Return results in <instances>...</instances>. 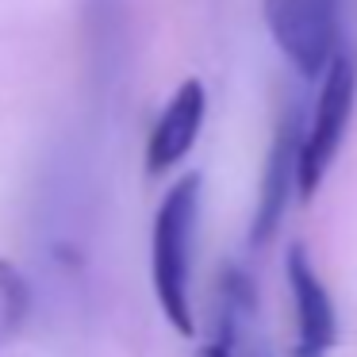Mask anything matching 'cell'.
Here are the masks:
<instances>
[{
	"label": "cell",
	"instance_id": "cell-6",
	"mask_svg": "<svg viewBox=\"0 0 357 357\" xmlns=\"http://www.w3.org/2000/svg\"><path fill=\"white\" fill-rule=\"evenodd\" d=\"M27 300H31V296H27V284H24V277H20V269L8 261H0V338H8V334L24 323Z\"/></svg>",
	"mask_w": 357,
	"mask_h": 357
},
{
	"label": "cell",
	"instance_id": "cell-3",
	"mask_svg": "<svg viewBox=\"0 0 357 357\" xmlns=\"http://www.w3.org/2000/svg\"><path fill=\"white\" fill-rule=\"evenodd\" d=\"M284 273H288V292H292V311H296L292 357H326L338 342V311H334L331 292H326L323 277L315 273L303 246L288 250Z\"/></svg>",
	"mask_w": 357,
	"mask_h": 357
},
{
	"label": "cell",
	"instance_id": "cell-8",
	"mask_svg": "<svg viewBox=\"0 0 357 357\" xmlns=\"http://www.w3.org/2000/svg\"><path fill=\"white\" fill-rule=\"evenodd\" d=\"M242 357H273V349L265 346L261 338H250L246 346H242Z\"/></svg>",
	"mask_w": 357,
	"mask_h": 357
},
{
	"label": "cell",
	"instance_id": "cell-4",
	"mask_svg": "<svg viewBox=\"0 0 357 357\" xmlns=\"http://www.w3.org/2000/svg\"><path fill=\"white\" fill-rule=\"evenodd\" d=\"M300 135H303V119L300 112L288 104L280 116L277 131L269 142V158L261 169V188H257V211H254V227H250V242L265 246L277 234L284 208L296 192V158H300Z\"/></svg>",
	"mask_w": 357,
	"mask_h": 357
},
{
	"label": "cell",
	"instance_id": "cell-5",
	"mask_svg": "<svg viewBox=\"0 0 357 357\" xmlns=\"http://www.w3.org/2000/svg\"><path fill=\"white\" fill-rule=\"evenodd\" d=\"M204 112H208V93H204V85L196 77H188L169 96L165 112L158 116L154 131H150V142H146V173L150 177H162L165 169H173L196 146L200 127H204Z\"/></svg>",
	"mask_w": 357,
	"mask_h": 357
},
{
	"label": "cell",
	"instance_id": "cell-1",
	"mask_svg": "<svg viewBox=\"0 0 357 357\" xmlns=\"http://www.w3.org/2000/svg\"><path fill=\"white\" fill-rule=\"evenodd\" d=\"M200 173H185L165 192L162 208L154 215V242H150V273H154V296L162 303V315L185 338L196 334L192 323V234L200 215Z\"/></svg>",
	"mask_w": 357,
	"mask_h": 357
},
{
	"label": "cell",
	"instance_id": "cell-7",
	"mask_svg": "<svg viewBox=\"0 0 357 357\" xmlns=\"http://www.w3.org/2000/svg\"><path fill=\"white\" fill-rule=\"evenodd\" d=\"M238 338L242 334H223L215 331V338L200 349V357H238Z\"/></svg>",
	"mask_w": 357,
	"mask_h": 357
},
{
	"label": "cell",
	"instance_id": "cell-2",
	"mask_svg": "<svg viewBox=\"0 0 357 357\" xmlns=\"http://www.w3.org/2000/svg\"><path fill=\"white\" fill-rule=\"evenodd\" d=\"M319 77H323V85H319L315 116H311V127L300 135V158H296V192L303 200L319 192L342 142H346L357 104V50L342 43Z\"/></svg>",
	"mask_w": 357,
	"mask_h": 357
}]
</instances>
